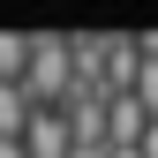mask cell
<instances>
[{
	"label": "cell",
	"instance_id": "obj_4",
	"mask_svg": "<svg viewBox=\"0 0 158 158\" xmlns=\"http://www.w3.org/2000/svg\"><path fill=\"white\" fill-rule=\"evenodd\" d=\"M135 151H143V158H158V121L143 128V143H135Z\"/></svg>",
	"mask_w": 158,
	"mask_h": 158
},
{
	"label": "cell",
	"instance_id": "obj_5",
	"mask_svg": "<svg viewBox=\"0 0 158 158\" xmlns=\"http://www.w3.org/2000/svg\"><path fill=\"white\" fill-rule=\"evenodd\" d=\"M0 158H30V151H23V143H0Z\"/></svg>",
	"mask_w": 158,
	"mask_h": 158
},
{
	"label": "cell",
	"instance_id": "obj_6",
	"mask_svg": "<svg viewBox=\"0 0 158 158\" xmlns=\"http://www.w3.org/2000/svg\"><path fill=\"white\" fill-rule=\"evenodd\" d=\"M106 158H143V151H106Z\"/></svg>",
	"mask_w": 158,
	"mask_h": 158
},
{
	"label": "cell",
	"instance_id": "obj_2",
	"mask_svg": "<svg viewBox=\"0 0 158 158\" xmlns=\"http://www.w3.org/2000/svg\"><path fill=\"white\" fill-rule=\"evenodd\" d=\"M30 98H23V83H0V143H23V128H30Z\"/></svg>",
	"mask_w": 158,
	"mask_h": 158
},
{
	"label": "cell",
	"instance_id": "obj_3",
	"mask_svg": "<svg viewBox=\"0 0 158 158\" xmlns=\"http://www.w3.org/2000/svg\"><path fill=\"white\" fill-rule=\"evenodd\" d=\"M23 68H30V38L0 30V83H23Z\"/></svg>",
	"mask_w": 158,
	"mask_h": 158
},
{
	"label": "cell",
	"instance_id": "obj_1",
	"mask_svg": "<svg viewBox=\"0 0 158 158\" xmlns=\"http://www.w3.org/2000/svg\"><path fill=\"white\" fill-rule=\"evenodd\" d=\"M68 90H75V45H68V38H30L23 98H30V106H68Z\"/></svg>",
	"mask_w": 158,
	"mask_h": 158
}]
</instances>
